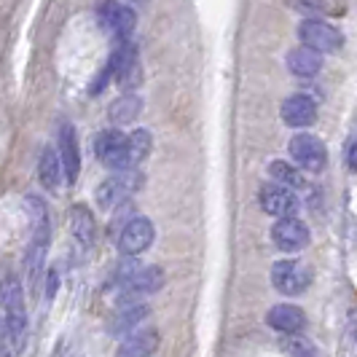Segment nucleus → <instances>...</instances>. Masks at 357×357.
I'll use <instances>...</instances> for the list:
<instances>
[{
    "label": "nucleus",
    "instance_id": "26",
    "mask_svg": "<svg viewBox=\"0 0 357 357\" xmlns=\"http://www.w3.org/2000/svg\"><path fill=\"white\" fill-rule=\"evenodd\" d=\"M344 161H347V169H349V172H357V135H352V137L347 140Z\"/></svg>",
    "mask_w": 357,
    "mask_h": 357
},
{
    "label": "nucleus",
    "instance_id": "3",
    "mask_svg": "<svg viewBox=\"0 0 357 357\" xmlns=\"http://www.w3.org/2000/svg\"><path fill=\"white\" fill-rule=\"evenodd\" d=\"M143 185V175L137 169H124V172H116L105 178L97 191H94V199L100 204V210H113L119 204H124L126 199H132Z\"/></svg>",
    "mask_w": 357,
    "mask_h": 357
},
{
    "label": "nucleus",
    "instance_id": "14",
    "mask_svg": "<svg viewBox=\"0 0 357 357\" xmlns=\"http://www.w3.org/2000/svg\"><path fill=\"white\" fill-rule=\"evenodd\" d=\"M151 314V306L145 304H124L119 306L105 322V331L107 336H113V339H121V336H129V333H135L137 331V325H143V320Z\"/></svg>",
    "mask_w": 357,
    "mask_h": 357
},
{
    "label": "nucleus",
    "instance_id": "5",
    "mask_svg": "<svg viewBox=\"0 0 357 357\" xmlns=\"http://www.w3.org/2000/svg\"><path fill=\"white\" fill-rule=\"evenodd\" d=\"M312 268L301 261H277L271 266V285L277 287L282 296H304L312 285Z\"/></svg>",
    "mask_w": 357,
    "mask_h": 357
},
{
    "label": "nucleus",
    "instance_id": "7",
    "mask_svg": "<svg viewBox=\"0 0 357 357\" xmlns=\"http://www.w3.org/2000/svg\"><path fill=\"white\" fill-rule=\"evenodd\" d=\"M298 38L306 49L317 54H331L339 52L344 46V36H341L339 27L322 22V19H304L301 27H298Z\"/></svg>",
    "mask_w": 357,
    "mask_h": 357
},
{
    "label": "nucleus",
    "instance_id": "16",
    "mask_svg": "<svg viewBox=\"0 0 357 357\" xmlns=\"http://www.w3.org/2000/svg\"><path fill=\"white\" fill-rule=\"evenodd\" d=\"M266 325L274 328V331H280V333H285V336H298L306 328V314L301 306L277 304L268 309Z\"/></svg>",
    "mask_w": 357,
    "mask_h": 357
},
{
    "label": "nucleus",
    "instance_id": "2",
    "mask_svg": "<svg viewBox=\"0 0 357 357\" xmlns=\"http://www.w3.org/2000/svg\"><path fill=\"white\" fill-rule=\"evenodd\" d=\"M30 204V213H33V239H30V248L24 255V266H27V280L30 285L36 287L40 280V271L46 264V252L52 245V223H49V210L43 204L40 197H27Z\"/></svg>",
    "mask_w": 357,
    "mask_h": 357
},
{
    "label": "nucleus",
    "instance_id": "22",
    "mask_svg": "<svg viewBox=\"0 0 357 357\" xmlns=\"http://www.w3.org/2000/svg\"><path fill=\"white\" fill-rule=\"evenodd\" d=\"M143 110V102L137 94H121L113 105H110V121L113 124H129L137 119V113Z\"/></svg>",
    "mask_w": 357,
    "mask_h": 357
},
{
    "label": "nucleus",
    "instance_id": "8",
    "mask_svg": "<svg viewBox=\"0 0 357 357\" xmlns=\"http://www.w3.org/2000/svg\"><path fill=\"white\" fill-rule=\"evenodd\" d=\"M167 282V274L161 266H140L124 285L119 287V304L124 306L135 298H143V296H153L159 293Z\"/></svg>",
    "mask_w": 357,
    "mask_h": 357
},
{
    "label": "nucleus",
    "instance_id": "19",
    "mask_svg": "<svg viewBox=\"0 0 357 357\" xmlns=\"http://www.w3.org/2000/svg\"><path fill=\"white\" fill-rule=\"evenodd\" d=\"M110 75L113 78H119V81H126L132 70H137V46L132 43V40H124V43H119L113 54H110V59H107L105 65Z\"/></svg>",
    "mask_w": 357,
    "mask_h": 357
},
{
    "label": "nucleus",
    "instance_id": "20",
    "mask_svg": "<svg viewBox=\"0 0 357 357\" xmlns=\"http://www.w3.org/2000/svg\"><path fill=\"white\" fill-rule=\"evenodd\" d=\"M287 70L298 78H312L322 70V54L312 52L306 46H298V49H290L287 52Z\"/></svg>",
    "mask_w": 357,
    "mask_h": 357
},
{
    "label": "nucleus",
    "instance_id": "6",
    "mask_svg": "<svg viewBox=\"0 0 357 357\" xmlns=\"http://www.w3.org/2000/svg\"><path fill=\"white\" fill-rule=\"evenodd\" d=\"M97 19L119 43L129 40L132 33H135V27H137L135 11L129 6H124V3H116V0H100L97 3Z\"/></svg>",
    "mask_w": 357,
    "mask_h": 357
},
{
    "label": "nucleus",
    "instance_id": "15",
    "mask_svg": "<svg viewBox=\"0 0 357 357\" xmlns=\"http://www.w3.org/2000/svg\"><path fill=\"white\" fill-rule=\"evenodd\" d=\"M280 116L290 129H304V126H312L317 121V105L306 94H293L282 102Z\"/></svg>",
    "mask_w": 357,
    "mask_h": 357
},
{
    "label": "nucleus",
    "instance_id": "1",
    "mask_svg": "<svg viewBox=\"0 0 357 357\" xmlns=\"http://www.w3.org/2000/svg\"><path fill=\"white\" fill-rule=\"evenodd\" d=\"M0 320L6 325L11 349L22 352L27 344V306H24V287L17 274H6L0 280Z\"/></svg>",
    "mask_w": 357,
    "mask_h": 357
},
{
    "label": "nucleus",
    "instance_id": "24",
    "mask_svg": "<svg viewBox=\"0 0 357 357\" xmlns=\"http://www.w3.org/2000/svg\"><path fill=\"white\" fill-rule=\"evenodd\" d=\"M126 140H129V164H132V169H135L140 161H145L148 156H151L153 137H151L148 129H137V132L126 135Z\"/></svg>",
    "mask_w": 357,
    "mask_h": 357
},
{
    "label": "nucleus",
    "instance_id": "18",
    "mask_svg": "<svg viewBox=\"0 0 357 357\" xmlns=\"http://www.w3.org/2000/svg\"><path fill=\"white\" fill-rule=\"evenodd\" d=\"M68 220H70L73 239H75L84 250L94 248V242H97V220H94V213H91L89 207H86V204H73Z\"/></svg>",
    "mask_w": 357,
    "mask_h": 357
},
{
    "label": "nucleus",
    "instance_id": "4",
    "mask_svg": "<svg viewBox=\"0 0 357 357\" xmlns=\"http://www.w3.org/2000/svg\"><path fill=\"white\" fill-rule=\"evenodd\" d=\"M94 156L102 167L113 169V172L132 169V164H129V140L119 129H105V132H100L94 137Z\"/></svg>",
    "mask_w": 357,
    "mask_h": 357
},
{
    "label": "nucleus",
    "instance_id": "13",
    "mask_svg": "<svg viewBox=\"0 0 357 357\" xmlns=\"http://www.w3.org/2000/svg\"><path fill=\"white\" fill-rule=\"evenodd\" d=\"M271 242L282 252H301L309 245V229L298 218H282L271 226Z\"/></svg>",
    "mask_w": 357,
    "mask_h": 357
},
{
    "label": "nucleus",
    "instance_id": "28",
    "mask_svg": "<svg viewBox=\"0 0 357 357\" xmlns=\"http://www.w3.org/2000/svg\"><path fill=\"white\" fill-rule=\"evenodd\" d=\"M0 357H11V344H8V333H6L3 320H0Z\"/></svg>",
    "mask_w": 357,
    "mask_h": 357
},
{
    "label": "nucleus",
    "instance_id": "17",
    "mask_svg": "<svg viewBox=\"0 0 357 357\" xmlns=\"http://www.w3.org/2000/svg\"><path fill=\"white\" fill-rule=\"evenodd\" d=\"M159 331L156 328H140L135 333H129L113 357H153L159 349Z\"/></svg>",
    "mask_w": 357,
    "mask_h": 357
},
{
    "label": "nucleus",
    "instance_id": "11",
    "mask_svg": "<svg viewBox=\"0 0 357 357\" xmlns=\"http://www.w3.org/2000/svg\"><path fill=\"white\" fill-rule=\"evenodd\" d=\"M156 239V229L148 218H132L124 226V231L119 234V252L126 258H135V255H143Z\"/></svg>",
    "mask_w": 357,
    "mask_h": 357
},
{
    "label": "nucleus",
    "instance_id": "25",
    "mask_svg": "<svg viewBox=\"0 0 357 357\" xmlns=\"http://www.w3.org/2000/svg\"><path fill=\"white\" fill-rule=\"evenodd\" d=\"M282 349H285L290 357H314V347L304 341L301 336H287L282 341Z\"/></svg>",
    "mask_w": 357,
    "mask_h": 357
},
{
    "label": "nucleus",
    "instance_id": "12",
    "mask_svg": "<svg viewBox=\"0 0 357 357\" xmlns=\"http://www.w3.org/2000/svg\"><path fill=\"white\" fill-rule=\"evenodd\" d=\"M56 153L62 161V172L68 183L78 180L81 172V148H78V135H75V126L70 121H62L56 129Z\"/></svg>",
    "mask_w": 357,
    "mask_h": 357
},
{
    "label": "nucleus",
    "instance_id": "10",
    "mask_svg": "<svg viewBox=\"0 0 357 357\" xmlns=\"http://www.w3.org/2000/svg\"><path fill=\"white\" fill-rule=\"evenodd\" d=\"M258 202H261V210L266 215H274V218H296L298 210H301V202L298 197L285 188V185H280V183H266L264 188H261V194H258Z\"/></svg>",
    "mask_w": 357,
    "mask_h": 357
},
{
    "label": "nucleus",
    "instance_id": "9",
    "mask_svg": "<svg viewBox=\"0 0 357 357\" xmlns=\"http://www.w3.org/2000/svg\"><path fill=\"white\" fill-rule=\"evenodd\" d=\"M287 151H290L293 161L306 172H322L328 167V148L314 135H296L287 143Z\"/></svg>",
    "mask_w": 357,
    "mask_h": 357
},
{
    "label": "nucleus",
    "instance_id": "21",
    "mask_svg": "<svg viewBox=\"0 0 357 357\" xmlns=\"http://www.w3.org/2000/svg\"><path fill=\"white\" fill-rule=\"evenodd\" d=\"M62 178H65V172H62L59 153L54 148H43L40 151V159H38V180H40V185L49 188V191H56Z\"/></svg>",
    "mask_w": 357,
    "mask_h": 357
},
{
    "label": "nucleus",
    "instance_id": "27",
    "mask_svg": "<svg viewBox=\"0 0 357 357\" xmlns=\"http://www.w3.org/2000/svg\"><path fill=\"white\" fill-rule=\"evenodd\" d=\"M56 290H59V271L52 268V271H49V277H46V298H49V301L56 296Z\"/></svg>",
    "mask_w": 357,
    "mask_h": 357
},
{
    "label": "nucleus",
    "instance_id": "23",
    "mask_svg": "<svg viewBox=\"0 0 357 357\" xmlns=\"http://www.w3.org/2000/svg\"><path fill=\"white\" fill-rule=\"evenodd\" d=\"M268 175L274 178V183L285 185V188H290V191L304 188L306 185L301 169H296V167H293V164H287V161H271V164H268Z\"/></svg>",
    "mask_w": 357,
    "mask_h": 357
}]
</instances>
